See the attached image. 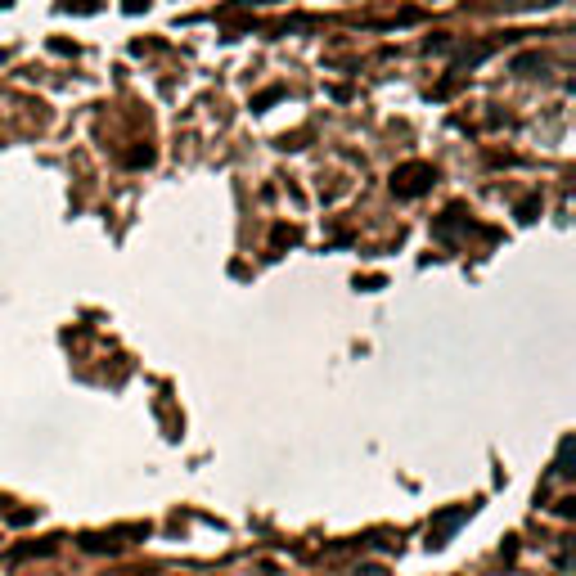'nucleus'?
Wrapping results in <instances>:
<instances>
[{
  "mask_svg": "<svg viewBox=\"0 0 576 576\" xmlns=\"http://www.w3.org/2000/svg\"><path fill=\"white\" fill-rule=\"evenodd\" d=\"M428 180H432V167L410 163V167H401V171L392 176V189H397L401 198H414V194H423V189H428Z\"/></svg>",
  "mask_w": 576,
  "mask_h": 576,
  "instance_id": "nucleus-1",
  "label": "nucleus"
}]
</instances>
